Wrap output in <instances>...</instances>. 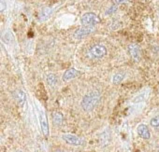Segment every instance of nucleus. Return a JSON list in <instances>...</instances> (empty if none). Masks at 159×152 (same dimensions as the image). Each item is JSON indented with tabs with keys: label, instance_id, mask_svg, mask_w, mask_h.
Wrapping results in <instances>:
<instances>
[{
	"label": "nucleus",
	"instance_id": "nucleus-7",
	"mask_svg": "<svg viewBox=\"0 0 159 152\" xmlns=\"http://www.w3.org/2000/svg\"><path fill=\"white\" fill-rule=\"evenodd\" d=\"M137 132L139 136L144 140H148L151 138V132L146 124H139L137 128Z\"/></svg>",
	"mask_w": 159,
	"mask_h": 152
},
{
	"label": "nucleus",
	"instance_id": "nucleus-2",
	"mask_svg": "<svg viewBox=\"0 0 159 152\" xmlns=\"http://www.w3.org/2000/svg\"><path fill=\"white\" fill-rule=\"evenodd\" d=\"M108 53L107 48L102 44H96L89 50V56L93 59H102Z\"/></svg>",
	"mask_w": 159,
	"mask_h": 152
},
{
	"label": "nucleus",
	"instance_id": "nucleus-19",
	"mask_svg": "<svg viewBox=\"0 0 159 152\" xmlns=\"http://www.w3.org/2000/svg\"><path fill=\"white\" fill-rule=\"evenodd\" d=\"M155 51H156V53H157L158 56H159V47H157V48L155 49Z\"/></svg>",
	"mask_w": 159,
	"mask_h": 152
},
{
	"label": "nucleus",
	"instance_id": "nucleus-1",
	"mask_svg": "<svg viewBox=\"0 0 159 152\" xmlns=\"http://www.w3.org/2000/svg\"><path fill=\"white\" fill-rule=\"evenodd\" d=\"M101 100V94L98 91H91L87 93L82 99L81 106L85 112L94 110Z\"/></svg>",
	"mask_w": 159,
	"mask_h": 152
},
{
	"label": "nucleus",
	"instance_id": "nucleus-14",
	"mask_svg": "<svg viewBox=\"0 0 159 152\" xmlns=\"http://www.w3.org/2000/svg\"><path fill=\"white\" fill-rule=\"evenodd\" d=\"M58 79H57V77L54 75V74H49L48 76H47V78H46V80H47V83L50 85V86H52V87H54L55 85H56V83H57V80Z\"/></svg>",
	"mask_w": 159,
	"mask_h": 152
},
{
	"label": "nucleus",
	"instance_id": "nucleus-12",
	"mask_svg": "<svg viewBox=\"0 0 159 152\" xmlns=\"http://www.w3.org/2000/svg\"><path fill=\"white\" fill-rule=\"evenodd\" d=\"M52 10L51 8H44L39 13V20L40 22L47 21L50 18V16L52 15Z\"/></svg>",
	"mask_w": 159,
	"mask_h": 152
},
{
	"label": "nucleus",
	"instance_id": "nucleus-5",
	"mask_svg": "<svg viewBox=\"0 0 159 152\" xmlns=\"http://www.w3.org/2000/svg\"><path fill=\"white\" fill-rule=\"evenodd\" d=\"M39 120L41 132L45 137H47L50 133V128H49V122H48L47 115L43 110H39Z\"/></svg>",
	"mask_w": 159,
	"mask_h": 152
},
{
	"label": "nucleus",
	"instance_id": "nucleus-15",
	"mask_svg": "<svg viewBox=\"0 0 159 152\" xmlns=\"http://www.w3.org/2000/svg\"><path fill=\"white\" fill-rule=\"evenodd\" d=\"M150 124L153 128H159V116L152 118V119L150 120Z\"/></svg>",
	"mask_w": 159,
	"mask_h": 152
},
{
	"label": "nucleus",
	"instance_id": "nucleus-16",
	"mask_svg": "<svg viewBox=\"0 0 159 152\" xmlns=\"http://www.w3.org/2000/svg\"><path fill=\"white\" fill-rule=\"evenodd\" d=\"M116 11H117V6L116 5H112V6H111L108 9V11H106V14L107 15H111V14L115 13Z\"/></svg>",
	"mask_w": 159,
	"mask_h": 152
},
{
	"label": "nucleus",
	"instance_id": "nucleus-6",
	"mask_svg": "<svg viewBox=\"0 0 159 152\" xmlns=\"http://www.w3.org/2000/svg\"><path fill=\"white\" fill-rule=\"evenodd\" d=\"M95 26H82L81 28H79L75 31L74 33V37L76 39H82L89 35H91L95 31Z\"/></svg>",
	"mask_w": 159,
	"mask_h": 152
},
{
	"label": "nucleus",
	"instance_id": "nucleus-9",
	"mask_svg": "<svg viewBox=\"0 0 159 152\" xmlns=\"http://www.w3.org/2000/svg\"><path fill=\"white\" fill-rule=\"evenodd\" d=\"M128 51L131 55V57L135 61H139L140 60V49L138 45L136 44H130L128 46Z\"/></svg>",
	"mask_w": 159,
	"mask_h": 152
},
{
	"label": "nucleus",
	"instance_id": "nucleus-17",
	"mask_svg": "<svg viewBox=\"0 0 159 152\" xmlns=\"http://www.w3.org/2000/svg\"><path fill=\"white\" fill-rule=\"evenodd\" d=\"M7 9V3H6V0H0V11L1 13H3Z\"/></svg>",
	"mask_w": 159,
	"mask_h": 152
},
{
	"label": "nucleus",
	"instance_id": "nucleus-4",
	"mask_svg": "<svg viewBox=\"0 0 159 152\" xmlns=\"http://www.w3.org/2000/svg\"><path fill=\"white\" fill-rule=\"evenodd\" d=\"M62 139L68 145H75V146H81L84 144V141L79 137L76 134L73 133H64L62 134Z\"/></svg>",
	"mask_w": 159,
	"mask_h": 152
},
{
	"label": "nucleus",
	"instance_id": "nucleus-8",
	"mask_svg": "<svg viewBox=\"0 0 159 152\" xmlns=\"http://www.w3.org/2000/svg\"><path fill=\"white\" fill-rule=\"evenodd\" d=\"M79 75H80V71H78L75 68H69V69H67L64 73V75H63V80L64 81L71 80H73L75 78H77Z\"/></svg>",
	"mask_w": 159,
	"mask_h": 152
},
{
	"label": "nucleus",
	"instance_id": "nucleus-20",
	"mask_svg": "<svg viewBox=\"0 0 159 152\" xmlns=\"http://www.w3.org/2000/svg\"><path fill=\"white\" fill-rule=\"evenodd\" d=\"M54 152H64V151H62V150H59V149H58V150H55Z\"/></svg>",
	"mask_w": 159,
	"mask_h": 152
},
{
	"label": "nucleus",
	"instance_id": "nucleus-3",
	"mask_svg": "<svg viewBox=\"0 0 159 152\" xmlns=\"http://www.w3.org/2000/svg\"><path fill=\"white\" fill-rule=\"evenodd\" d=\"M100 22V18L93 12H87L81 18V24L84 26H96Z\"/></svg>",
	"mask_w": 159,
	"mask_h": 152
},
{
	"label": "nucleus",
	"instance_id": "nucleus-11",
	"mask_svg": "<svg viewBox=\"0 0 159 152\" xmlns=\"http://www.w3.org/2000/svg\"><path fill=\"white\" fill-rule=\"evenodd\" d=\"M52 122L55 126H61L64 121V116L61 112L59 111H54L52 113Z\"/></svg>",
	"mask_w": 159,
	"mask_h": 152
},
{
	"label": "nucleus",
	"instance_id": "nucleus-21",
	"mask_svg": "<svg viewBox=\"0 0 159 152\" xmlns=\"http://www.w3.org/2000/svg\"><path fill=\"white\" fill-rule=\"evenodd\" d=\"M16 152H22V151H21V150H17Z\"/></svg>",
	"mask_w": 159,
	"mask_h": 152
},
{
	"label": "nucleus",
	"instance_id": "nucleus-18",
	"mask_svg": "<svg viewBox=\"0 0 159 152\" xmlns=\"http://www.w3.org/2000/svg\"><path fill=\"white\" fill-rule=\"evenodd\" d=\"M127 0H113V3L114 5H120V4H123V3H125Z\"/></svg>",
	"mask_w": 159,
	"mask_h": 152
},
{
	"label": "nucleus",
	"instance_id": "nucleus-13",
	"mask_svg": "<svg viewBox=\"0 0 159 152\" xmlns=\"http://www.w3.org/2000/svg\"><path fill=\"white\" fill-rule=\"evenodd\" d=\"M125 78V72H118L116 74L113 75L112 77V82L113 84L117 85V84H120Z\"/></svg>",
	"mask_w": 159,
	"mask_h": 152
},
{
	"label": "nucleus",
	"instance_id": "nucleus-10",
	"mask_svg": "<svg viewBox=\"0 0 159 152\" xmlns=\"http://www.w3.org/2000/svg\"><path fill=\"white\" fill-rule=\"evenodd\" d=\"M14 97L20 106H24L25 102H26V94L24 91L22 90H17L14 93Z\"/></svg>",
	"mask_w": 159,
	"mask_h": 152
}]
</instances>
